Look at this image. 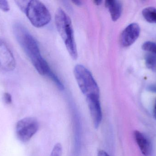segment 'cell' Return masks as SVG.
<instances>
[{"mask_svg":"<svg viewBox=\"0 0 156 156\" xmlns=\"http://www.w3.org/2000/svg\"><path fill=\"white\" fill-rule=\"evenodd\" d=\"M15 36L37 72L41 75H48L51 73L47 62L40 53L38 44L34 38L22 24H16L13 26Z\"/></svg>","mask_w":156,"mask_h":156,"instance_id":"obj_1","label":"cell"},{"mask_svg":"<svg viewBox=\"0 0 156 156\" xmlns=\"http://www.w3.org/2000/svg\"><path fill=\"white\" fill-rule=\"evenodd\" d=\"M55 23L69 55L73 60H76L77 50L70 17L63 9L58 8L55 15Z\"/></svg>","mask_w":156,"mask_h":156,"instance_id":"obj_2","label":"cell"},{"mask_svg":"<svg viewBox=\"0 0 156 156\" xmlns=\"http://www.w3.org/2000/svg\"><path fill=\"white\" fill-rule=\"evenodd\" d=\"M74 72L78 86L86 99L100 98V89L91 73L81 65H76Z\"/></svg>","mask_w":156,"mask_h":156,"instance_id":"obj_3","label":"cell"},{"mask_svg":"<svg viewBox=\"0 0 156 156\" xmlns=\"http://www.w3.org/2000/svg\"><path fill=\"white\" fill-rule=\"evenodd\" d=\"M25 13L32 24L36 27L45 26L51 21L50 12L40 1H29Z\"/></svg>","mask_w":156,"mask_h":156,"instance_id":"obj_4","label":"cell"},{"mask_svg":"<svg viewBox=\"0 0 156 156\" xmlns=\"http://www.w3.org/2000/svg\"><path fill=\"white\" fill-rule=\"evenodd\" d=\"M38 128L39 124L36 118H24L17 122L16 125V137L22 143H27L36 133Z\"/></svg>","mask_w":156,"mask_h":156,"instance_id":"obj_5","label":"cell"},{"mask_svg":"<svg viewBox=\"0 0 156 156\" xmlns=\"http://www.w3.org/2000/svg\"><path fill=\"white\" fill-rule=\"evenodd\" d=\"M16 61L10 49L6 43L0 38V69L5 71H13Z\"/></svg>","mask_w":156,"mask_h":156,"instance_id":"obj_6","label":"cell"},{"mask_svg":"<svg viewBox=\"0 0 156 156\" xmlns=\"http://www.w3.org/2000/svg\"><path fill=\"white\" fill-rule=\"evenodd\" d=\"M140 32V26L136 23L127 26L121 34L120 41L122 45L125 47L130 46L139 37Z\"/></svg>","mask_w":156,"mask_h":156,"instance_id":"obj_7","label":"cell"},{"mask_svg":"<svg viewBox=\"0 0 156 156\" xmlns=\"http://www.w3.org/2000/svg\"><path fill=\"white\" fill-rule=\"evenodd\" d=\"M94 127H99L102 119V113L100 98H93L86 99Z\"/></svg>","mask_w":156,"mask_h":156,"instance_id":"obj_8","label":"cell"},{"mask_svg":"<svg viewBox=\"0 0 156 156\" xmlns=\"http://www.w3.org/2000/svg\"><path fill=\"white\" fill-rule=\"evenodd\" d=\"M134 136L136 142L143 155L145 156L150 155L152 152V146L146 136L138 131H135Z\"/></svg>","mask_w":156,"mask_h":156,"instance_id":"obj_9","label":"cell"},{"mask_svg":"<svg viewBox=\"0 0 156 156\" xmlns=\"http://www.w3.org/2000/svg\"><path fill=\"white\" fill-rule=\"evenodd\" d=\"M105 5L108 8L113 21L115 22L119 19L122 15V6L120 1L108 0L105 1Z\"/></svg>","mask_w":156,"mask_h":156,"instance_id":"obj_10","label":"cell"},{"mask_svg":"<svg viewBox=\"0 0 156 156\" xmlns=\"http://www.w3.org/2000/svg\"><path fill=\"white\" fill-rule=\"evenodd\" d=\"M143 16L147 22L152 24H156V8L154 7H147L142 11Z\"/></svg>","mask_w":156,"mask_h":156,"instance_id":"obj_11","label":"cell"},{"mask_svg":"<svg viewBox=\"0 0 156 156\" xmlns=\"http://www.w3.org/2000/svg\"><path fill=\"white\" fill-rule=\"evenodd\" d=\"M146 65L149 69H156V56L153 54H147L145 57Z\"/></svg>","mask_w":156,"mask_h":156,"instance_id":"obj_12","label":"cell"},{"mask_svg":"<svg viewBox=\"0 0 156 156\" xmlns=\"http://www.w3.org/2000/svg\"><path fill=\"white\" fill-rule=\"evenodd\" d=\"M142 49L156 56V43L154 42L151 41L145 42L142 46Z\"/></svg>","mask_w":156,"mask_h":156,"instance_id":"obj_13","label":"cell"},{"mask_svg":"<svg viewBox=\"0 0 156 156\" xmlns=\"http://www.w3.org/2000/svg\"><path fill=\"white\" fill-rule=\"evenodd\" d=\"M63 148L60 143L56 144L49 156H62Z\"/></svg>","mask_w":156,"mask_h":156,"instance_id":"obj_14","label":"cell"},{"mask_svg":"<svg viewBox=\"0 0 156 156\" xmlns=\"http://www.w3.org/2000/svg\"><path fill=\"white\" fill-rule=\"evenodd\" d=\"M0 9L3 12H8L10 10V6L7 1L0 0Z\"/></svg>","mask_w":156,"mask_h":156,"instance_id":"obj_15","label":"cell"},{"mask_svg":"<svg viewBox=\"0 0 156 156\" xmlns=\"http://www.w3.org/2000/svg\"><path fill=\"white\" fill-rule=\"evenodd\" d=\"M16 2L18 6L21 8V10L25 12L29 1H16Z\"/></svg>","mask_w":156,"mask_h":156,"instance_id":"obj_16","label":"cell"},{"mask_svg":"<svg viewBox=\"0 0 156 156\" xmlns=\"http://www.w3.org/2000/svg\"><path fill=\"white\" fill-rule=\"evenodd\" d=\"M3 100L6 104H9L12 103V98L11 94L7 93H5L3 95Z\"/></svg>","mask_w":156,"mask_h":156,"instance_id":"obj_17","label":"cell"},{"mask_svg":"<svg viewBox=\"0 0 156 156\" xmlns=\"http://www.w3.org/2000/svg\"><path fill=\"white\" fill-rule=\"evenodd\" d=\"M97 156H110L104 150H101L98 153Z\"/></svg>","mask_w":156,"mask_h":156,"instance_id":"obj_18","label":"cell"},{"mask_svg":"<svg viewBox=\"0 0 156 156\" xmlns=\"http://www.w3.org/2000/svg\"><path fill=\"white\" fill-rule=\"evenodd\" d=\"M73 3L74 4L76 5H78V6H80V5H82V2L80 1H73Z\"/></svg>","mask_w":156,"mask_h":156,"instance_id":"obj_19","label":"cell"},{"mask_svg":"<svg viewBox=\"0 0 156 156\" xmlns=\"http://www.w3.org/2000/svg\"><path fill=\"white\" fill-rule=\"evenodd\" d=\"M153 115H154V118L156 120V100L154 106V111H153Z\"/></svg>","mask_w":156,"mask_h":156,"instance_id":"obj_20","label":"cell"},{"mask_svg":"<svg viewBox=\"0 0 156 156\" xmlns=\"http://www.w3.org/2000/svg\"><path fill=\"white\" fill-rule=\"evenodd\" d=\"M94 3L95 5H100L101 4L102 2V1H94L93 2Z\"/></svg>","mask_w":156,"mask_h":156,"instance_id":"obj_21","label":"cell"}]
</instances>
